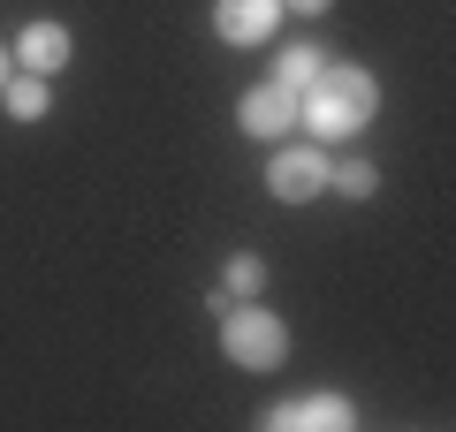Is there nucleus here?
Instances as JSON below:
<instances>
[{"mask_svg": "<svg viewBox=\"0 0 456 432\" xmlns=\"http://www.w3.org/2000/svg\"><path fill=\"white\" fill-rule=\"evenodd\" d=\"M259 281H266V266H259V258H228V296H251Z\"/></svg>", "mask_w": 456, "mask_h": 432, "instance_id": "obj_11", "label": "nucleus"}, {"mask_svg": "<svg viewBox=\"0 0 456 432\" xmlns=\"http://www.w3.org/2000/svg\"><path fill=\"white\" fill-rule=\"evenodd\" d=\"M274 23H281V0H221V8H213V31H221L228 46H259Z\"/></svg>", "mask_w": 456, "mask_h": 432, "instance_id": "obj_4", "label": "nucleus"}, {"mask_svg": "<svg viewBox=\"0 0 456 432\" xmlns=\"http://www.w3.org/2000/svg\"><path fill=\"white\" fill-rule=\"evenodd\" d=\"M266 425H274V432H297V425H320V432H350V425H358V410H350L342 395H305V402H281V410L266 417Z\"/></svg>", "mask_w": 456, "mask_h": 432, "instance_id": "obj_5", "label": "nucleus"}, {"mask_svg": "<svg viewBox=\"0 0 456 432\" xmlns=\"http://www.w3.org/2000/svg\"><path fill=\"white\" fill-rule=\"evenodd\" d=\"M320 46H281V61H274V84H281V92H289V99H305L312 92V84H320Z\"/></svg>", "mask_w": 456, "mask_h": 432, "instance_id": "obj_7", "label": "nucleus"}, {"mask_svg": "<svg viewBox=\"0 0 456 432\" xmlns=\"http://www.w3.org/2000/svg\"><path fill=\"white\" fill-rule=\"evenodd\" d=\"M281 8H297V16H320V8H327V0H281Z\"/></svg>", "mask_w": 456, "mask_h": 432, "instance_id": "obj_12", "label": "nucleus"}, {"mask_svg": "<svg viewBox=\"0 0 456 432\" xmlns=\"http://www.w3.org/2000/svg\"><path fill=\"white\" fill-rule=\"evenodd\" d=\"M373 76L365 68H320V84L305 92V107H297V122L312 129L320 144H335V137H358L365 122H373Z\"/></svg>", "mask_w": 456, "mask_h": 432, "instance_id": "obj_1", "label": "nucleus"}, {"mask_svg": "<svg viewBox=\"0 0 456 432\" xmlns=\"http://www.w3.org/2000/svg\"><path fill=\"white\" fill-rule=\"evenodd\" d=\"M0 84H8V53H0Z\"/></svg>", "mask_w": 456, "mask_h": 432, "instance_id": "obj_13", "label": "nucleus"}, {"mask_svg": "<svg viewBox=\"0 0 456 432\" xmlns=\"http://www.w3.org/2000/svg\"><path fill=\"white\" fill-rule=\"evenodd\" d=\"M8 114L16 122H38L46 114V84H8Z\"/></svg>", "mask_w": 456, "mask_h": 432, "instance_id": "obj_9", "label": "nucleus"}, {"mask_svg": "<svg viewBox=\"0 0 456 432\" xmlns=\"http://www.w3.org/2000/svg\"><path fill=\"white\" fill-rule=\"evenodd\" d=\"M61 61H69V31L61 23H31V31H23V68L46 76V68H61Z\"/></svg>", "mask_w": 456, "mask_h": 432, "instance_id": "obj_8", "label": "nucleus"}, {"mask_svg": "<svg viewBox=\"0 0 456 432\" xmlns=\"http://www.w3.org/2000/svg\"><path fill=\"white\" fill-rule=\"evenodd\" d=\"M327 182H335L342 197H373V167H365V160H350V167H327Z\"/></svg>", "mask_w": 456, "mask_h": 432, "instance_id": "obj_10", "label": "nucleus"}, {"mask_svg": "<svg viewBox=\"0 0 456 432\" xmlns=\"http://www.w3.org/2000/svg\"><path fill=\"white\" fill-rule=\"evenodd\" d=\"M236 122H244L251 137H281V129L297 122V99L281 92V84H259V92H244V107H236Z\"/></svg>", "mask_w": 456, "mask_h": 432, "instance_id": "obj_6", "label": "nucleus"}, {"mask_svg": "<svg viewBox=\"0 0 456 432\" xmlns=\"http://www.w3.org/2000/svg\"><path fill=\"white\" fill-rule=\"evenodd\" d=\"M266 190L289 197V205L320 197V190H327V152H312V144H289V152H274V167H266Z\"/></svg>", "mask_w": 456, "mask_h": 432, "instance_id": "obj_3", "label": "nucleus"}, {"mask_svg": "<svg viewBox=\"0 0 456 432\" xmlns=\"http://www.w3.org/2000/svg\"><path fill=\"white\" fill-rule=\"evenodd\" d=\"M221 349L236 356L244 372H274L281 356H289V334H281V319H274V311H228Z\"/></svg>", "mask_w": 456, "mask_h": 432, "instance_id": "obj_2", "label": "nucleus"}]
</instances>
